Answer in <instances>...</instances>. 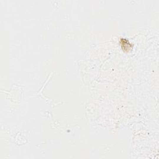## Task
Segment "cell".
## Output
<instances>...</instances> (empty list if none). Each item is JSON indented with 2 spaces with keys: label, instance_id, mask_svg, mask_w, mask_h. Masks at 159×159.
I'll return each mask as SVG.
<instances>
[{
  "label": "cell",
  "instance_id": "1",
  "mask_svg": "<svg viewBox=\"0 0 159 159\" xmlns=\"http://www.w3.org/2000/svg\"><path fill=\"white\" fill-rule=\"evenodd\" d=\"M120 44H121V47L124 50H129L132 48V45L129 42V41L126 39H121Z\"/></svg>",
  "mask_w": 159,
  "mask_h": 159
}]
</instances>
